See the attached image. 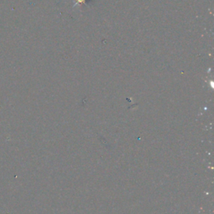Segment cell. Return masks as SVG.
Wrapping results in <instances>:
<instances>
[{"instance_id": "obj_1", "label": "cell", "mask_w": 214, "mask_h": 214, "mask_svg": "<svg viewBox=\"0 0 214 214\" xmlns=\"http://www.w3.org/2000/svg\"><path fill=\"white\" fill-rule=\"evenodd\" d=\"M86 0H76V4H75V6L76 5H81L83 4H85Z\"/></svg>"}]
</instances>
